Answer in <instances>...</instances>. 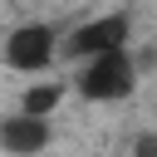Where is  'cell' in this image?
<instances>
[{
	"mask_svg": "<svg viewBox=\"0 0 157 157\" xmlns=\"http://www.w3.org/2000/svg\"><path fill=\"white\" fill-rule=\"evenodd\" d=\"M152 157H157V147H152Z\"/></svg>",
	"mask_w": 157,
	"mask_h": 157,
	"instance_id": "8992f818",
	"label": "cell"
},
{
	"mask_svg": "<svg viewBox=\"0 0 157 157\" xmlns=\"http://www.w3.org/2000/svg\"><path fill=\"white\" fill-rule=\"evenodd\" d=\"M49 137H54L49 118H34V113H15L0 123V152H10V157H34L49 147Z\"/></svg>",
	"mask_w": 157,
	"mask_h": 157,
	"instance_id": "277c9868",
	"label": "cell"
},
{
	"mask_svg": "<svg viewBox=\"0 0 157 157\" xmlns=\"http://www.w3.org/2000/svg\"><path fill=\"white\" fill-rule=\"evenodd\" d=\"M0 59H5V69H15V74H49V64L59 59V29H54L49 20H25V25H15V29L5 34V44H0Z\"/></svg>",
	"mask_w": 157,
	"mask_h": 157,
	"instance_id": "7a4b0ae2",
	"label": "cell"
},
{
	"mask_svg": "<svg viewBox=\"0 0 157 157\" xmlns=\"http://www.w3.org/2000/svg\"><path fill=\"white\" fill-rule=\"evenodd\" d=\"M123 44H132V15L128 10H108V15H93V20L74 25L69 39H59V54L64 59H88V54L123 49Z\"/></svg>",
	"mask_w": 157,
	"mask_h": 157,
	"instance_id": "3957f363",
	"label": "cell"
},
{
	"mask_svg": "<svg viewBox=\"0 0 157 157\" xmlns=\"http://www.w3.org/2000/svg\"><path fill=\"white\" fill-rule=\"evenodd\" d=\"M78 64H83V69H78L74 88H78L83 103H123V98H132V88H137V64H132L128 44H123V49L88 54V59H78Z\"/></svg>",
	"mask_w": 157,
	"mask_h": 157,
	"instance_id": "6da1fadb",
	"label": "cell"
},
{
	"mask_svg": "<svg viewBox=\"0 0 157 157\" xmlns=\"http://www.w3.org/2000/svg\"><path fill=\"white\" fill-rule=\"evenodd\" d=\"M64 93H69V88H64L59 78H39V74H34V78L25 83V93H20V113H34V118H54V108L64 103Z\"/></svg>",
	"mask_w": 157,
	"mask_h": 157,
	"instance_id": "5b68a950",
	"label": "cell"
}]
</instances>
